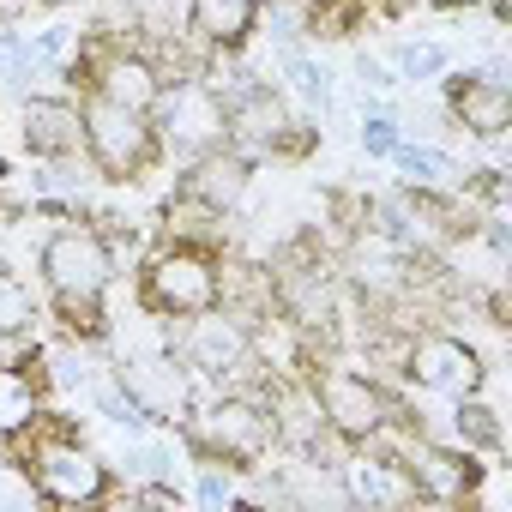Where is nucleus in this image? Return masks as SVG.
<instances>
[{
	"label": "nucleus",
	"instance_id": "4",
	"mask_svg": "<svg viewBox=\"0 0 512 512\" xmlns=\"http://www.w3.org/2000/svg\"><path fill=\"white\" fill-rule=\"evenodd\" d=\"M151 127H157L175 151L205 157V151H217V145L229 139V109H223V97H217L205 79H175V85L157 91Z\"/></svg>",
	"mask_w": 512,
	"mask_h": 512
},
{
	"label": "nucleus",
	"instance_id": "9",
	"mask_svg": "<svg viewBox=\"0 0 512 512\" xmlns=\"http://www.w3.org/2000/svg\"><path fill=\"white\" fill-rule=\"evenodd\" d=\"M320 410H326V428L338 434V440H350V446H368L386 422H392V404H386V392L368 380V374H350V368H332V374H320Z\"/></svg>",
	"mask_w": 512,
	"mask_h": 512
},
{
	"label": "nucleus",
	"instance_id": "23",
	"mask_svg": "<svg viewBox=\"0 0 512 512\" xmlns=\"http://www.w3.org/2000/svg\"><path fill=\"white\" fill-rule=\"evenodd\" d=\"M392 157H398V169H404V181H410V187L446 193V187L458 181V163H452L446 151H416V145H398Z\"/></svg>",
	"mask_w": 512,
	"mask_h": 512
},
{
	"label": "nucleus",
	"instance_id": "13",
	"mask_svg": "<svg viewBox=\"0 0 512 512\" xmlns=\"http://www.w3.org/2000/svg\"><path fill=\"white\" fill-rule=\"evenodd\" d=\"M19 133H25V145L37 157H55V163L79 157V145H85V121H79V109L67 97H31L25 115H19Z\"/></svg>",
	"mask_w": 512,
	"mask_h": 512
},
{
	"label": "nucleus",
	"instance_id": "22",
	"mask_svg": "<svg viewBox=\"0 0 512 512\" xmlns=\"http://www.w3.org/2000/svg\"><path fill=\"white\" fill-rule=\"evenodd\" d=\"M31 326H37V302L25 290V278L0 260V338H25Z\"/></svg>",
	"mask_w": 512,
	"mask_h": 512
},
{
	"label": "nucleus",
	"instance_id": "12",
	"mask_svg": "<svg viewBox=\"0 0 512 512\" xmlns=\"http://www.w3.org/2000/svg\"><path fill=\"white\" fill-rule=\"evenodd\" d=\"M344 494L362 500V506H410L416 500V476L392 452H356L344 464Z\"/></svg>",
	"mask_w": 512,
	"mask_h": 512
},
{
	"label": "nucleus",
	"instance_id": "3",
	"mask_svg": "<svg viewBox=\"0 0 512 512\" xmlns=\"http://www.w3.org/2000/svg\"><path fill=\"white\" fill-rule=\"evenodd\" d=\"M187 440L211 464L253 470V458H266V446H272V416H266V404H253V398H217L199 416H187Z\"/></svg>",
	"mask_w": 512,
	"mask_h": 512
},
{
	"label": "nucleus",
	"instance_id": "31",
	"mask_svg": "<svg viewBox=\"0 0 512 512\" xmlns=\"http://www.w3.org/2000/svg\"><path fill=\"white\" fill-rule=\"evenodd\" d=\"M266 31H272V37H284V43H290V37H302V19H296V13H290V7H284V0H278V7H266Z\"/></svg>",
	"mask_w": 512,
	"mask_h": 512
},
{
	"label": "nucleus",
	"instance_id": "2",
	"mask_svg": "<svg viewBox=\"0 0 512 512\" xmlns=\"http://www.w3.org/2000/svg\"><path fill=\"white\" fill-rule=\"evenodd\" d=\"M79 121H85V151H91V163H97L109 181H133V175L157 157V127H151L145 109L91 97V103L79 109Z\"/></svg>",
	"mask_w": 512,
	"mask_h": 512
},
{
	"label": "nucleus",
	"instance_id": "26",
	"mask_svg": "<svg viewBox=\"0 0 512 512\" xmlns=\"http://www.w3.org/2000/svg\"><path fill=\"white\" fill-rule=\"evenodd\" d=\"M446 67V49L440 43H398L392 49V79H428Z\"/></svg>",
	"mask_w": 512,
	"mask_h": 512
},
{
	"label": "nucleus",
	"instance_id": "5",
	"mask_svg": "<svg viewBox=\"0 0 512 512\" xmlns=\"http://www.w3.org/2000/svg\"><path fill=\"white\" fill-rule=\"evenodd\" d=\"M223 296V278H217V260L199 247H163L157 260L145 266V308L151 314H169V320H187L199 308H217Z\"/></svg>",
	"mask_w": 512,
	"mask_h": 512
},
{
	"label": "nucleus",
	"instance_id": "6",
	"mask_svg": "<svg viewBox=\"0 0 512 512\" xmlns=\"http://www.w3.org/2000/svg\"><path fill=\"white\" fill-rule=\"evenodd\" d=\"M31 482H37V494H43V500L91 506V500H103V494H109V464H103L91 446H79V440L55 434V440H37V452H31Z\"/></svg>",
	"mask_w": 512,
	"mask_h": 512
},
{
	"label": "nucleus",
	"instance_id": "25",
	"mask_svg": "<svg viewBox=\"0 0 512 512\" xmlns=\"http://www.w3.org/2000/svg\"><path fill=\"white\" fill-rule=\"evenodd\" d=\"M284 67H290L296 97H302L308 109H320V115H326V109H332V73H326V67H314V61H308V55H296V49L284 55Z\"/></svg>",
	"mask_w": 512,
	"mask_h": 512
},
{
	"label": "nucleus",
	"instance_id": "32",
	"mask_svg": "<svg viewBox=\"0 0 512 512\" xmlns=\"http://www.w3.org/2000/svg\"><path fill=\"white\" fill-rule=\"evenodd\" d=\"M31 13V0H0V25H13V19H25Z\"/></svg>",
	"mask_w": 512,
	"mask_h": 512
},
{
	"label": "nucleus",
	"instance_id": "16",
	"mask_svg": "<svg viewBox=\"0 0 512 512\" xmlns=\"http://www.w3.org/2000/svg\"><path fill=\"white\" fill-rule=\"evenodd\" d=\"M229 109V139L241 145V151H272V145H284V133H290V115H284V103L272 97V85H247L235 103H223Z\"/></svg>",
	"mask_w": 512,
	"mask_h": 512
},
{
	"label": "nucleus",
	"instance_id": "34",
	"mask_svg": "<svg viewBox=\"0 0 512 512\" xmlns=\"http://www.w3.org/2000/svg\"><path fill=\"white\" fill-rule=\"evenodd\" d=\"M0 175H7V157H0Z\"/></svg>",
	"mask_w": 512,
	"mask_h": 512
},
{
	"label": "nucleus",
	"instance_id": "18",
	"mask_svg": "<svg viewBox=\"0 0 512 512\" xmlns=\"http://www.w3.org/2000/svg\"><path fill=\"white\" fill-rule=\"evenodd\" d=\"M260 25V0H187V31L205 49H241Z\"/></svg>",
	"mask_w": 512,
	"mask_h": 512
},
{
	"label": "nucleus",
	"instance_id": "14",
	"mask_svg": "<svg viewBox=\"0 0 512 512\" xmlns=\"http://www.w3.org/2000/svg\"><path fill=\"white\" fill-rule=\"evenodd\" d=\"M410 476H416V500H470L476 494V464L470 452H446L434 440L410 446Z\"/></svg>",
	"mask_w": 512,
	"mask_h": 512
},
{
	"label": "nucleus",
	"instance_id": "30",
	"mask_svg": "<svg viewBox=\"0 0 512 512\" xmlns=\"http://www.w3.org/2000/svg\"><path fill=\"white\" fill-rule=\"evenodd\" d=\"M127 19H145V25H169L181 13V0H121Z\"/></svg>",
	"mask_w": 512,
	"mask_h": 512
},
{
	"label": "nucleus",
	"instance_id": "20",
	"mask_svg": "<svg viewBox=\"0 0 512 512\" xmlns=\"http://www.w3.org/2000/svg\"><path fill=\"white\" fill-rule=\"evenodd\" d=\"M247 193V157L241 151H205L199 163H193V175H187V199H199V205H211V211H229L235 199Z\"/></svg>",
	"mask_w": 512,
	"mask_h": 512
},
{
	"label": "nucleus",
	"instance_id": "10",
	"mask_svg": "<svg viewBox=\"0 0 512 512\" xmlns=\"http://www.w3.org/2000/svg\"><path fill=\"white\" fill-rule=\"evenodd\" d=\"M187 320H193V326H187V338H181V362H187L193 374L223 380V374H241V368H247L253 332H247L241 314H229V308H199V314H187Z\"/></svg>",
	"mask_w": 512,
	"mask_h": 512
},
{
	"label": "nucleus",
	"instance_id": "29",
	"mask_svg": "<svg viewBox=\"0 0 512 512\" xmlns=\"http://www.w3.org/2000/svg\"><path fill=\"white\" fill-rule=\"evenodd\" d=\"M199 506H235V482H229V470L205 464V476H199Z\"/></svg>",
	"mask_w": 512,
	"mask_h": 512
},
{
	"label": "nucleus",
	"instance_id": "7",
	"mask_svg": "<svg viewBox=\"0 0 512 512\" xmlns=\"http://www.w3.org/2000/svg\"><path fill=\"white\" fill-rule=\"evenodd\" d=\"M404 374H410L422 392H440V398H470V392H482V380H488L476 344H464V338H452V332H422V338L404 350Z\"/></svg>",
	"mask_w": 512,
	"mask_h": 512
},
{
	"label": "nucleus",
	"instance_id": "8",
	"mask_svg": "<svg viewBox=\"0 0 512 512\" xmlns=\"http://www.w3.org/2000/svg\"><path fill=\"white\" fill-rule=\"evenodd\" d=\"M115 386L127 392V404L145 422H181L187 416V362L175 350H151V356H127L115 368Z\"/></svg>",
	"mask_w": 512,
	"mask_h": 512
},
{
	"label": "nucleus",
	"instance_id": "11",
	"mask_svg": "<svg viewBox=\"0 0 512 512\" xmlns=\"http://www.w3.org/2000/svg\"><path fill=\"white\" fill-rule=\"evenodd\" d=\"M446 97H452V115L464 121V133H476V139H500L512 127V91L494 73H464V79H452Z\"/></svg>",
	"mask_w": 512,
	"mask_h": 512
},
{
	"label": "nucleus",
	"instance_id": "19",
	"mask_svg": "<svg viewBox=\"0 0 512 512\" xmlns=\"http://www.w3.org/2000/svg\"><path fill=\"white\" fill-rule=\"evenodd\" d=\"M157 91H163V79H157V67H151L145 55H127V49L103 55V67H97V97H109V103H127V109H145V115H151Z\"/></svg>",
	"mask_w": 512,
	"mask_h": 512
},
{
	"label": "nucleus",
	"instance_id": "33",
	"mask_svg": "<svg viewBox=\"0 0 512 512\" xmlns=\"http://www.w3.org/2000/svg\"><path fill=\"white\" fill-rule=\"evenodd\" d=\"M446 7H476V0H446Z\"/></svg>",
	"mask_w": 512,
	"mask_h": 512
},
{
	"label": "nucleus",
	"instance_id": "24",
	"mask_svg": "<svg viewBox=\"0 0 512 512\" xmlns=\"http://www.w3.org/2000/svg\"><path fill=\"white\" fill-rule=\"evenodd\" d=\"M452 428H458V440H464V452L470 446H500V416L470 392V398H458V410H452Z\"/></svg>",
	"mask_w": 512,
	"mask_h": 512
},
{
	"label": "nucleus",
	"instance_id": "27",
	"mask_svg": "<svg viewBox=\"0 0 512 512\" xmlns=\"http://www.w3.org/2000/svg\"><path fill=\"white\" fill-rule=\"evenodd\" d=\"M37 67H31V55H25V37H13V31H0V85H25Z\"/></svg>",
	"mask_w": 512,
	"mask_h": 512
},
{
	"label": "nucleus",
	"instance_id": "1",
	"mask_svg": "<svg viewBox=\"0 0 512 512\" xmlns=\"http://www.w3.org/2000/svg\"><path fill=\"white\" fill-rule=\"evenodd\" d=\"M115 278V253L97 229L73 223V229H55L43 241V284L61 296V308L73 314V326L97 332V302Z\"/></svg>",
	"mask_w": 512,
	"mask_h": 512
},
{
	"label": "nucleus",
	"instance_id": "21",
	"mask_svg": "<svg viewBox=\"0 0 512 512\" xmlns=\"http://www.w3.org/2000/svg\"><path fill=\"white\" fill-rule=\"evenodd\" d=\"M37 410H43L37 374H25V362H0V434H25Z\"/></svg>",
	"mask_w": 512,
	"mask_h": 512
},
{
	"label": "nucleus",
	"instance_id": "28",
	"mask_svg": "<svg viewBox=\"0 0 512 512\" xmlns=\"http://www.w3.org/2000/svg\"><path fill=\"white\" fill-rule=\"evenodd\" d=\"M362 151H368V157H392V151H398V121L368 115V121H362Z\"/></svg>",
	"mask_w": 512,
	"mask_h": 512
},
{
	"label": "nucleus",
	"instance_id": "15",
	"mask_svg": "<svg viewBox=\"0 0 512 512\" xmlns=\"http://www.w3.org/2000/svg\"><path fill=\"white\" fill-rule=\"evenodd\" d=\"M272 440H284L290 452H314L320 434H326V410H320V392L308 380H284L272 386Z\"/></svg>",
	"mask_w": 512,
	"mask_h": 512
},
{
	"label": "nucleus",
	"instance_id": "17",
	"mask_svg": "<svg viewBox=\"0 0 512 512\" xmlns=\"http://www.w3.org/2000/svg\"><path fill=\"white\" fill-rule=\"evenodd\" d=\"M350 272H356V284H362L368 296H404V290L416 284V260H410L398 241H386L380 229H374L368 241H356Z\"/></svg>",
	"mask_w": 512,
	"mask_h": 512
}]
</instances>
